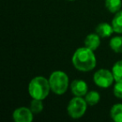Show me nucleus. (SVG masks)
I'll list each match as a JSON object with an SVG mask.
<instances>
[{
    "instance_id": "9b49d317",
    "label": "nucleus",
    "mask_w": 122,
    "mask_h": 122,
    "mask_svg": "<svg viewBox=\"0 0 122 122\" xmlns=\"http://www.w3.org/2000/svg\"><path fill=\"white\" fill-rule=\"evenodd\" d=\"M105 8L112 14H115L118 11L121 10L122 1L121 0H105Z\"/></svg>"
},
{
    "instance_id": "4468645a",
    "label": "nucleus",
    "mask_w": 122,
    "mask_h": 122,
    "mask_svg": "<svg viewBox=\"0 0 122 122\" xmlns=\"http://www.w3.org/2000/svg\"><path fill=\"white\" fill-rule=\"evenodd\" d=\"M110 47L114 52L122 54V36H115L110 41Z\"/></svg>"
},
{
    "instance_id": "f03ea898",
    "label": "nucleus",
    "mask_w": 122,
    "mask_h": 122,
    "mask_svg": "<svg viewBox=\"0 0 122 122\" xmlns=\"http://www.w3.org/2000/svg\"><path fill=\"white\" fill-rule=\"evenodd\" d=\"M51 90L49 81L43 76H36L29 84V93L33 99L44 100Z\"/></svg>"
},
{
    "instance_id": "a211bd4d",
    "label": "nucleus",
    "mask_w": 122,
    "mask_h": 122,
    "mask_svg": "<svg viewBox=\"0 0 122 122\" xmlns=\"http://www.w3.org/2000/svg\"><path fill=\"white\" fill-rule=\"evenodd\" d=\"M68 1H75V0H68Z\"/></svg>"
},
{
    "instance_id": "7ed1b4c3",
    "label": "nucleus",
    "mask_w": 122,
    "mask_h": 122,
    "mask_svg": "<svg viewBox=\"0 0 122 122\" xmlns=\"http://www.w3.org/2000/svg\"><path fill=\"white\" fill-rule=\"evenodd\" d=\"M51 91L61 95L67 91L69 87V77L63 71H54L49 79Z\"/></svg>"
},
{
    "instance_id": "39448f33",
    "label": "nucleus",
    "mask_w": 122,
    "mask_h": 122,
    "mask_svg": "<svg viewBox=\"0 0 122 122\" xmlns=\"http://www.w3.org/2000/svg\"><path fill=\"white\" fill-rule=\"evenodd\" d=\"M93 80L97 86L100 88H108L112 85L115 78L112 71L110 72L105 69H100L95 73Z\"/></svg>"
},
{
    "instance_id": "9d476101",
    "label": "nucleus",
    "mask_w": 122,
    "mask_h": 122,
    "mask_svg": "<svg viewBox=\"0 0 122 122\" xmlns=\"http://www.w3.org/2000/svg\"><path fill=\"white\" fill-rule=\"evenodd\" d=\"M111 25L113 27L114 32L117 34H122V10L115 13L112 19Z\"/></svg>"
},
{
    "instance_id": "f3484780",
    "label": "nucleus",
    "mask_w": 122,
    "mask_h": 122,
    "mask_svg": "<svg viewBox=\"0 0 122 122\" xmlns=\"http://www.w3.org/2000/svg\"><path fill=\"white\" fill-rule=\"evenodd\" d=\"M114 95L116 98L122 99V82H116L113 89Z\"/></svg>"
},
{
    "instance_id": "0eeeda50",
    "label": "nucleus",
    "mask_w": 122,
    "mask_h": 122,
    "mask_svg": "<svg viewBox=\"0 0 122 122\" xmlns=\"http://www.w3.org/2000/svg\"><path fill=\"white\" fill-rule=\"evenodd\" d=\"M70 90L75 96L83 97L88 93V85L82 80H75L70 85Z\"/></svg>"
},
{
    "instance_id": "f257e3e1",
    "label": "nucleus",
    "mask_w": 122,
    "mask_h": 122,
    "mask_svg": "<svg viewBox=\"0 0 122 122\" xmlns=\"http://www.w3.org/2000/svg\"><path fill=\"white\" fill-rule=\"evenodd\" d=\"M72 64L79 71L92 70L96 66V58L94 51L85 46L77 49L72 57Z\"/></svg>"
},
{
    "instance_id": "ddd939ff",
    "label": "nucleus",
    "mask_w": 122,
    "mask_h": 122,
    "mask_svg": "<svg viewBox=\"0 0 122 122\" xmlns=\"http://www.w3.org/2000/svg\"><path fill=\"white\" fill-rule=\"evenodd\" d=\"M85 100L89 105H95L100 100V95L97 91L91 90L85 95Z\"/></svg>"
},
{
    "instance_id": "20e7f679",
    "label": "nucleus",
    "mask_w": 122,
    "mask_h": 122,
    "mask_svg": "<svg viewBox=\"0 0 122 122\" xmlns=\"http://www.w3.org/2000/svg\"><path fill=\"white\" fill-rule=\"evenodd\" d=\"M87 102L85 99L80 96H75L70 100L67 106V112L73 119L81 118L87 110Z\"/></svg>"
},
{
    "instance_id": "423d86ee",
    "label": "nucleus",
    "mask_w": 122,
    "mask_h": 122,
    "mask_svg": "<svg viewBox=\"0 0 122 122\" xmlns=\"http://www.w3.org/2000/svg\"><path fill=\"white\" fill-rule=\"evenodd\" d=\"M34 113L30 108L19 107L13 113V119L16 122H31L34 119Z\"/></svg>"
},
{
    "instance_id": "1a4fd4ad",
    "label": "nucleus",
    "mask_w": 122,
    "mask_h": 122,
    "mask_svg": "<svg viewBox=\"0 0 122 122\" xmlns=\"http://www.w3.org/2000/svg\"><path fill=\"white\" fill-rule=\"evenodd\" d=\"M95 32L100 38H107L110 37L113 34L114 29L112 25L110 24H107V23H101L97 25Z\"/></svg>"
},
{
    "instance_id": "f8f14e48",
    "label": "nucleus",
    "mask_w": 122,
    "mask_h": 122,
    "mask_svg": "<svg viewBox=\"0 0 122 122\" xmlns=\"http://www.w3.org/2000/svg\"><path fill=\"white\" fill-rule=\"evenodd\" d=\"M110 117L115 122H122V104H115L111 107Z\"/></svg>"
},
{
    "instance_id": "2eb2a0df",
    "label": "nucleus",
    "mask_w": 122,
    "mask_h": 122,
    "mask_svg": "<svg viewBox=\"0 0 122 122\" xmlns=\"http://www.w3.org/2000/svg\"><path fill=\"white\" fill-rule=\"evenodd\" d=\"M112 73L116 82H122V59L117 61L112 67Z\"/></svg>"
},
{
    "instance_id": "6e6552de",
    "label": "nucleus",
    "mask_w": 122,
    "mask_h": 122,
    "mask_svg": "<svg viewBox=\"0 0 122 122\" xmlns=\"http://www.w3.org/2000/svg\"><path fill=\"white\" fill-rule=\"evenodd\" d=\"M100 44V37L97 34H90L85 39V46L93 51L96 50Z\"/></svg>"
},
{
    "instance_id": "dca6fc26",
    "label": "nucleus",
    "mask_w": 122,
    "mask_h": 122,
    "mask_svg": "<svg viewBox=\"0 0 122 122\" xmlns=\"http://www.w3.org/2000/svg\"><path fill=\"white\" fill-rule=\"evenodd\" d=\"M44 109V104L41 100L37 99H33L30 103V110L34 114H39Z\"/></svg>"
}]
</instances>
